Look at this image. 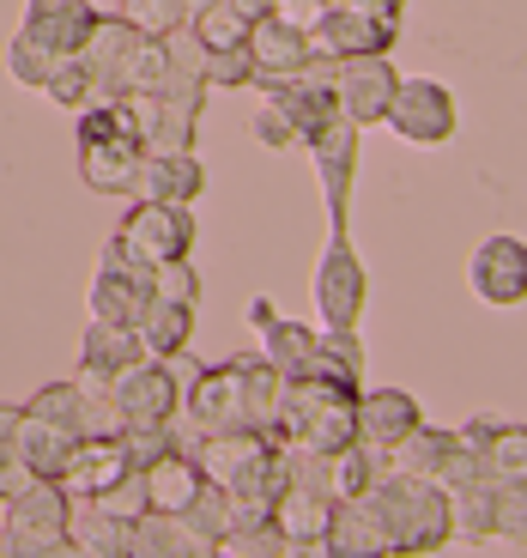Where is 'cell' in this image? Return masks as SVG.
<instances>
[{"mask_svg": "<svg viewBox=\"0 0 527 558\" xmlns=\"http://www.w3.org/2000/svg\"><path fill=\"white\" fill-rule=\"evenodd\" d=\"M279 395H285V371H279L267 352H243V359H224L212 371L195 364V383L182 389V407L195 418V432H273Z\"/></svg>", "mask_w": 527, "mask_h": 558, "instance_id": "cell-1", "label": "cell"}, {"mask_svg": "<svg viewBox=\"0 0 527 558\" xmlns=\"http://www.w3.org/2000/svg\"><path fill=\"white\" fill-rule=\"evenodd\" d=\"M273 444L297 449V456H328V449L358 444V389L328 377H285Z\"/></svg>", "mask_w": 527, "mask_h": 558, "instance_id": "cell-2", "label": "cell"}, {"mask_svg": "<svg viewBox=\"0 0 527 558\" xmlns=\"http://www.w3.org/2000/svg\"><path fill=\"white\" fill-rule=\"evenodd\" d=\"M364 498L382 517L394 553H437V546L455 541V510H449V492L437 480L406 474V468H382Z\"/></svg>", "mask_w": 527, "mask_h": 558, "instance_id": "cell-3", "label": "cell"}, {"mask_svg": "<svg viewBox=\"0 0 527 558\" xmlns=\"http://www.w3.org/2000/svg\"><path fill=\"white\" fill-rule=\"evenodd\" d=\"M146 165V134L122 98H91L79 110V177L98 195H134V177Z\"/></svg>", "mask_w": 527, "mask_h": 558, "instance_id": "cell-4", "label": "cell"}, {"mask_svg": "<svg viewBox=\"0 0 527 558\" xmlns=\"http://www.w3.org/2000/svg\"><path fill=\"white\" fill-rule=\"evenodd\" d=\"M401 37V7L382 0H328L321 25L309 31V49L328 61H352V56H389Z\"/></svg>", "mask_w": 527, "mask_h": 558, "instance_id": "cell-5", "label": "cell"}, {"mask_svg": "<svg viewBox=\"0 0 527 558\" xmlns=\"http://www.w3.org/2000/svg\"><path fill=\"white\" fill-rule=\"evenodd\" d=\"M68 486L61 480H30L25 492L0 498V517H7V546L25 558H49V553H73L68 546Z\"/></svg>", "mask_w": 527, "mask_h": 558, "instance_id": "cell-6", "label": "cell"}, {"mask_svg": "<svg viewBox=\"0 0 527 558\" xmlns=\"http://www.w3.org/2000/svg\"><path fill=\"white\" fill-rule=\"evenodd\" d=\"M110 243L139 267L182 262V255L195 250V207H176V201H134V213L115 225Z\"/></svg>", "mask_w": 527, "mask_h": 558, "instance_id": "cell-7", "label": "cell"}, {"mask_svg": "<svg viewBox=\"0 0 527 558\" xmlns=\"http://www.w3.org/2000/svg\"><path fill=\"white\" fill-rule=\"evenodd\" d=\"M115 401H122L127 425H170L182 413V377H176V359H152L139 352L134 364H122L110 377Z\"/></svg>", "mask_w": 527, "mask_h": 558, "instance_id": "cell-8", "label": "cell"}, {"mask_svg": "<svg viewBox=\"0 0 527 558\" xmlns=\"http://www.w3.org/2000/svg\"><path fill=\"white\" fill-rule=\"evenodd\" d=\"M389 134H401L406 146H443V140H455L461 116H455V98H449L443 80H406L394 85V104H389Z\"/></svg>", "mask_w": 527, "mask_h": 558, "instance_id": "cell-9", "label": "cell"}, {"mask_svg": "<svg viewBox=\"0 0 527 558\" xmlns=\"http://www.w3.org/2000/svg\"><path fill=\"white\" fill-rule=\"evenodd\" d=\"M364 262L358 250L346 243V225H333L328 250H321V267H316V310L328 328H358L364 316Z\"/></svg>", "mask_w": 527, "mask_h": 558, "instance_id": "cell-10", "label": "cell"}, {"mask_svg": "<svg viewBox=\"0 0 527 558\" xmlns=\"http://www.w3.org/2000/svg\"><path fill=\"white\" fill-rule=\"evenodd\" d=\"M394 85H401V73H394V61H389V56H352V61H333V98H340V110H346L358 128H376L382 116H389Z\"/></svg>", "mask_w": 527, "mask_h": 558, "instance_id": "cell-11", "label": "cell"}, {"mask_svg": "<svg viewBox=\"0 0 527 558\" xmlns=\"http://www.w3.org/2000/svg\"><path fill=\"white\" fill-rule=\"evenodd\" d=\"M382 468H389V456H376L364 437H358V444H346V449H328V456H297V449H292V474L309 480V486H321L333 504H340V498H364Z\"/></svg>", "mask_w": 527, "mask_h": 558, "instance_id": "cell-12", "label": "cell"}, {"mask_svg": "<svg viewBox=\"0 0 527 558\" xmlns=\"http://www.w3.org/2000/svg\"><path fill=\"white\" fill-rule=\"evenodd\" d=\"M358 134L364 128L352 116H333L316 140H309L304 153L316 158L321 170V201H328V219L346 225V207H352V170H358Z\"/></svg>", "mask_w": 527, "mask_h": 558, "instance_id": "cell-13", "label": "cell"}, {"mask_svg": "<svg viewBox=\"0 0 527 558\" xmlns=\"http://www.w3.org/2000/svg\"><path fill=\"white\" fill-rule=\"evenodd\" d=\"M273 449H279L273 432H255V425H243V432H200L188 456L200 461V474L219 480V486L231 492V486H243L255 468H267V456H273Z\"/></svg>", "mask_w": 527, "mask_h": 558, "instance_id": "cell-14", "label": "cell"}, {"mask_svg": "<svg viewBox=\"0 0 527 558\" xmlns=\"http://www.w3.org/2000/svg\"><path fill=\"white\" fill-rule=\"evenodd\" d=\"M243 49H249V61H255V85H261V92L285 85L292 73H304L309 61H316V49H309V31H292L285 19H273V13L255 19L249 37H243Z\"/></svg>", "mask_w": 527, "mask_h": 558, "instance_id": "cell-15", "label": "cell"}, {"mask_svg": "<svg viewBox=\"0 0 527 558\" xmlns=\"http://www.w3.org/2000/svg\"><path fill=\"white\" fill-rule=\"evenodd\" d=\"M467 279H473V292L486 298V304H498V310H515V304H527V243L522 238H486L479 250H473V267H467Z\"/></svg>", "mask_w": 527, "mask_h": 558, "instance_id": "cell-16", "label": "cell"}, {"mask_svg": "<svg viewBox=\"0 0 527 558\" xmlns=\"http://www.w3.org/2000/svg\"><path fill=\"white\" fill-rule=\"evenodd\" d=\"M146 298H152V267L127 262V255L110 243L103 262H98V279H91V316L98 322H127V328H134L139 310H146Z\"/></svg>", "mask_w": 527, "mask_h": 558, "instance_id": "cell-17", "label": "cell"}, {"mask_svg": "<svg viewBox=\"0 0 527 558\" xmlns=\"http://www.w3.org/2000/svg\"><path fill=\"white\" fill-rule=\"evenodd\" d=\"M127 474H139V468H134L122 437H79V449H73L68 468H61V486H68V498H103V492H115Z\"/></svg>", "mask_w": 527, "mask_h": 558, "instance_id": "cell-18", "label": "cell"}, {"mask_svg": "<svg viewBox=\"0 0 527 558\" xmlns=\"http://www.w3.org/2000/svg\"><path fill=\"white\" fill-rule=\"evenodd\" d=\"M134 43H139V25L122 13H98V25L85 31L79 61H85V73H91V92H98V98H122V68H127V56H134Z\"/></svg>", "mask_w": 527, "mask_h": 558, "instance_id": "cell-19", "label": "cell"}, {"mask_svg": "<svg viewBox=\"0 0 527 558\" xmlns=\"http://www.w3.org/2000/svg\"><path fill=\"white\" fill-rule=\"evenodd\" d=\"M418 425H425V413L406 389H358V437L376 456H394Z\"/></svg>", "mask_w": 527, "mask_h": 558, "instance_id": "cell-20", "label": "cell"}, {"mask_svg": "<svg viewBox=\"0 0 527 558\" xmlns=\"http://www.w3.org/2000/svg\"><path fill=\"white\" fill-rule=\"evenodd\" d=\"M91 25H98V7L91 0H30L19 37H30L49 56H79V43Z\"/></svg>", "mask_w": 527, "mask_h": 558, "instance_id": "cell-21", "label": "cell"}, {"mask_svg": "<svg viewBox=\"0 0 527 558\" xmlns=\"http://www.w3.org/2000/svg\"><path fill=\"white\" fill-rule=\"evenodd\" d=\"M127 534L134 522L122 510H110L103 498H73L68 510V546L85 558H127Z\"/></svg>", "mask_w": 527, "mask_h": 558, "instance_id": "cell-22", "label": "cell"}, {"mask_svg": "<svg viewBox=\"0 0 527 558\" xmlns=\"http://www.w3.org/2000/svg\"><path fill=\"white\" fill-rule=\"evenodd\" d=\"M200 189H207V170L195 153H146L134 177V201H176V207H195Z\"/></svg>", "mask_w": 527, "mask_h": 558, "instance_id": "cell-23", "label": "cell"}, {"mask_svg": "<svg viewBox=\"0 0 527 558\" xmlns=\"http://www.w3.org/2000/svg\"><path fill=\"white\" fill-rule=\"evenodd\" d=\"M321 546H328L333 558H389V529H382V517L370 510V498H340L333 504V522L328 534H321Z\"/></svg>", "mask_w": 527, "mask_h": 558, "instance_id": "cell-24", "label": "cell"}, {"mask_svg": "<svg viewBox=\"0 0 527 558\" xmlns=\"http://www.w3.org/2000/svg\"><path fill=\"white\" fill-rule=\"evenodd\" d=\"M139 486H146V510L182 517V510L195 504V492L207 486V474H200V461L188 456V449H170V456H158V461L139 468Z\"/></svg>", "mask_w": 527, "mask_h": 558, "instance_id": "cell-25", "label": "cell"}, {"mask_svg": "<svg viewBox=\"0 0 527 558\" xmlns=\"http://www.w3.org/2000/svg\"><path fill=\"white\" fill-rule=\"evenodd\" d=\"M328 522H333V498L321 486H309V480L292 474V486L279 492V504H273V529L285 534L292 553H297V546H321Z\"/></svg>", "mask_w": 527, "mask_h": 558, "instance_id": "cell-26", "label": "cell"}, {"mask_svg": "<svg viewBox=\"0 0 527 558\" xmlns=\"http://www.w3.org/2000/svg\"><path fill=\"white\" fill-rule=\"evenodd\" d=\"M79 449V432H73L68 418H49V413H30L19 418V456H25V468L37 480H61V468H68V456Z\"/></svg>", "mask_w": 527, "mask_h": 558, "instance_id": "cell-27", "label": "cell"}, {"mask_svg": "<svg viewBox=\"0 0 527 558\" xmlns=\"http://www.w3.org/2000/svg\"><path fill=\"white\" fill-rule=\"evenodd\" d=\"M207 43L195 37V25H176L164 31V92L158 98H176V104H207Z\"/></svg>", "mask_w": 527, "mask_h": 558, "instance_id": "cell-28", "label": "cell"}, {"mask_svg": "<svg viewBox=\"0 0 527 558\" xmlns=\"http://www.w3.org/2000/svg\"><path fill=\"white\" fill-rule=\"evenodd\" d=\"M255 328H261V352L285 371V377H304L309 371V352H316V328H304V322L279 316L267 298H255Z\"/></svg>", "mask_w": 527, "mask_h": 558, "instance_id": "cell-29", "label": "cell"}, {"mask_svg": "<svg viewBox=\"0 0 527 558\" xmlns=\"http://www.w3.org/2000/svg\"><path fill=\"white\" fill-rule=\"evenodd\" d=\"M195 553H212V546L200 541L182 517H164V510H139L134 517L127 558H195Z\"/></svg>", "mask_w": 527, "mask_h": 558, "instance_id": "cell-30", "label": "cell"}, {"mask_svg": "<svg viewBox=\"0 0 527 558\" xmlns=\"http://www.w3.org/2000/svg\"><path fill=\"white\" fill-rule=\"evenodd\" d=\"M139 347L152 352V359H182L188 340H195V304H170V298H146L134 322Z\"/></svg>", "mask_w": 527, "mask_h": 558, "instance_id": "cell-31", "label": "cell"}, {"mask_svg": "<svg viewBox=\"0 0 527 558\" xmlns=\"http://www.w3.org/2000/svg\"><path fill=\"white\" fill-rule=\"evenodd\" d=\"M304 377H328V383H352V389H364V347H358V328H321Z\"/></svg>", "mask_w": 527, "mask_h": 558, "instance_id": "cell-32", "label": "cell"}, {"mask_svg": "<svg viewBox=\"0 0 527 558\" xmlns=\"http://www.w3.org/2000/svg\"><path fill=\"white\" fill-rule=\"evenodd\" d=\"M449 510H455V534L461 541H491L498 534V480L479 474L467 486L449 492Z\"/></svg>", "mask_w": 527, "mask_h": 558, "instance_id": "cell-33", "label": "cell"}, {"mask_svg": "<svg viewBox=\"0 0 527 558\" xmlns=\"http://www.w3.org/2000/svg\"><path fill=\"white\" fill-rule=\"evenodd\" d=\"M139 335L127 328V322H98L91 316V328H85V371H98V377H115L122 364L139 359Z\"/></svg>", "mask_w": 527, "mask_h": 558, "instance_id": "cell-34", "label": "cell"}, {"mask_svg": "<svg viewBox=\"0 0 527 558\" xmlns=\"http://www.w3.org/2000/svg\"><path fill=\"white\" fill-rule=\"evenodd\" d=\"M255 19H261V7H249V0H207L188 25H195V37L207 49H236V43L249 37Z\"/></svg>", "mask_w": 527, "mask_h": 558, "instance_id": "cell-35", "label": "cell"}, {"mask_svg": "<svg viewBox=\"0 0 527 558\" xmlns=\"http://www.w3.org/2000/svg\"><path fill=\"white\" fill-rule=\"evenodd\" d=\"M122 432H127V413L115 401L110 377L85 371L79 377V437H122Z\"/></svg>", "mask_w": 527, "mask_h": 558, "instance_id": "cell-36", "label": "cell"}, {"mask_svg": "<svg viewBox=\"0 0 527 558\" xmlns=\"http://www.w3.org/2000/svg\"><path fill=\"white\" fill-rule=\"evenodd\" d=\"M195 128H200V104L158 98V122L146 128V153H195Z\"/></svg>", "mask_w": 527, "mask_h": 558, "instance_id": "cell-37", "label": "cell"}, {"mask_svg": "<svg viewBox=\"0 0 527 558\" xmlns=\"http://www.w3.org/2000/svg\"><path fill=\"white\" fill-rule=\"evenodd\" d=\"M182 522H188V529H195L207 546H219L224 534H231V522H236V510H231V492H224L219 480H207V486L195 492V504L182 510Z\"/></svg>", "mask_w": 527, "mask_h": 558, "instance_id": "cell-38", "label": "cell"}, {"mask_svg": "<svg viewBox=\"0 0 527 558\" xmlns=\"http://www.w3.org/2000/svg\"><path fill=\"white\" fill-rule=\"evenodd\" d=\"M486 474L491 480H527V425L498 418V432L486 444Z\"/></svg>", "mask_w": 527, "mask_h": 558, "instance_id": "cell-39", "label": "cell"}, {"mask_svg": "<svg viewBox=\"0 0 527 558\" xmlns=\"http://www.w3.org/2000/svg\"><path fill=\"white\" fill-rule=\"evenodd\" d=\"M127 92H164V37H146V31H139L134 56H127V68H122V98Z\"/></svg>", "mask_w": 527, "mask_h": 558, "instance_id": "cell-40", "label": "cell"}, {"mask_svg": "<svg viewBox=\"0 0 527 558\" xmlns=\"http://www.w3.org/2000/svg\"><path fill=\"white\" fill-rule=\"evenodd\" d=\"M212 553H224V558H279V553H292V541H285L273 522H249V529H231Z\"/></svg>", "mask_w": 527, "mask_h": 558, "instance_id": "cell-41", "label": "cell"}, {"mask_svg": "<svg viewBox=\"0 0 527 558\" xmlns=\"http://www.w3.org/2000/svg\"><path fill=\"white\" fill-rule=\"evenodd\" d=\"M42 92H49V104H68V110H85V104L98 98V92H91V73H85L79 56H61Z\"/></svg>", "mask_w": 527, "mask_h": 558, "instance_id": "cell-42", "label": "cell"}, {"mask_svg": "<svg viewBox=\"0 0 527 558\" xmlns=\"http://www.w3.org/2000/svg\"><path fill=\"white\" fill-rule=\"evenodd\" d=\"M122 19H134L146 37H164V31L188 25V7L182 0H122Z\"/></svg>", "mask_w": 527, "mask_h": 558, "instance_id": "cell-43", "label": "cell"}, {"mask_svg": "<svg viewBox=\"0 0 527 558\" xmlns=\"http://www.w3.org/2000/svg\"><path fill=\"white\" fill-rule=\"evenodd\" d=\"M61 56H49V49H37L30 37H13V49H7V68H13L19 85H30V92H42L49 85V73H56Z\"/></svg>", "mask_w": 527, "mask_h": 558, "instance_id": "cell-44", "label": "cell"}, {"mask_svg": "<svg viewBox=\"0 0 527 558\" xmlns=\"http://www.w3.org/2000/svg\"><path fill=\"white\" fill-rule=\"evenodd\" d=\"M152 298H170V304H200V274H195V262L182 255V262L152 267Z\"/></svg>", "mask_w": 527, "mask_h": 558, "instance_id": "cell-45", "label": "cell"}, {"mask_svg": "<svg viewBox=\"0 0 527 558\" xmlns=\"http://www.w3.org/2000/svg\"><path fill=\"white\" fill-rule=\"evenodd\" d=\"M498 541H527V480H498Z\"/></svg>", "mask_w": 527, "mask_h": 558, "instance_id": "cell-46", "label": "cell"}, {"mask_svg": "<svg viewBox=\"0 0 527 558\" xmlns=\"http://www.w3.org/2000/svg\"><path fill=\"white\" fill-rule=\"evenodd\" d=\"M207 80L212 85H255L249 49H243V43H236V49H207Z\"/></svg>", "mask_w": 527, "mask_h": 558, "instance_id": "cell-47", "label": "cell"}, {"mask_svg": "<svg viewBox=\"0 0 527 558\" xmlns=\"http://www.w3.org/2000/svg\"><path fill=\"white\" fill-rule=\"evenodd\" d=\"M255 140H261V146H273V153H292V146H297L292 116L279 110V98H273V92H267V104L255 110Z\"/></svg>", "mask_w": 527, "mask_h": 558, "instance_id": "cell-48", "label": "cell"}, {"mask_svg": "<svg viewBox=\"0 0 527 558\" xmlns=\"http://www.w3.org/2000/svg\"><path fill=\"white\" fill-rule=\"evenodd\" d=\"M267 13L285 19L292 31H316L321 13H328V0H267Z\"/></svg>", "mask_w": 527, "mask_h": 558, "instance_id": "cell-49", "label": "cell"}, {"mask_svg": "<svg viewBox=\"0 0 527 558\" xmlns=\"http://www.w3.org/2000/svg\"><path fill=\"white\" fill-rule=\"evenodd\" d=\"M491 432H498V418H491V413H479V418H467V425H461L455 437H461V444H467L479 461H486V444H491Z\"/></svg>", "mask_w": 527, "mask_h": 558, "instance_id": "cell-50", "label": "cell"}, {"mask_svg": "<svg viewBox=\"0 0 527 558\" xmlns=\"http://www.w3.org/2000/svg\"><path fill=\"white\" fill-rule=\"evenodd\" d=\"M19 418H25V407H0V461L19 456Z\"/></svg>", "mask_w": 527, "mask_h": 558, "instance_id": "cell-51", "label": "cell"}, {"mask_svg": "<svg viewBox=\"0 0 527 558\" xmlns=\"http://www.w3.org/2000/svg\"><path fill=\"white\" fill-rule=\"evenodd\" d=\"M382 7H406V0H382Z\"/></svg>", "mask_w": 527, "mask_h": 558, "instance_id": "cell-52", "label": "cell"}, {"mask_svg": "<svg viewBox=\"0 0 527 558\" xmlns=\"http://www.w3.org/2000/svg\"><path fill=\"white\" fill-rule=\"evenodd\" d=\"M249 7H261V13H267V0H249Z\"/></svg>", "mask_w": 527, "mask_h": 558, "instance_id": "cell-53", "label": "cell"}]
</instances>
